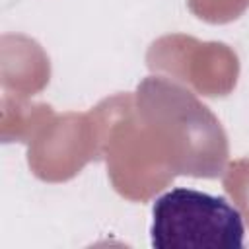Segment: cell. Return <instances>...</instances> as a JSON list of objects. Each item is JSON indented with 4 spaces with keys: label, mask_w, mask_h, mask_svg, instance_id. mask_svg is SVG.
<instances>
[{
    "label": "cell",
    "mask_w": 249,
    "mask_h": 249,
    "mask_svg": "<svg viewBox=\"0 0 249 249\" xmlns=\"http://www.w3.org/2000/svg\"><path fill=\"white\" fill-rule=\"evenodd\" d=\"M152 218L156 249L243 247V218L224 196L177 187L156 198Z\"/></svg>",
    "instance_id": "obj_1"
}]
</instances>
